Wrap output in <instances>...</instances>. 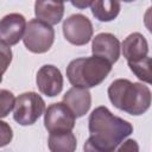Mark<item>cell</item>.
Instances as JSON below:
<instances>
[{"instance_id": "obj_13", "label": "cell", "mask_w": 152, "mask_h": 152, "mask_svg": "<svg viewBox=\"0 0 152 152\" xmlns=\"http://www.w3.org/2000/svg\"><path fill=\"white\" fill-rule=\"evenodd\" d=\"M64 14V2L62 0H36L34 15L37 19L49 24L57 25Z\"/></svg>"}, {"instance_id": "obj_11", "label": "cell", "mask_w": 152, "mask_h": 152, "mask_svg": "<svg viewBox=\"0 0 152 152\" xmlns=\"http://www.w3.org/2000/svg\"><path fill=\"white\" fill-rule=\"evenodd\" d=\"M62 102L72 112L75 118H81L90 109L91 94L87 88L72 87L63 95Z\"/></svg>"}, {"instance_id": "obj_5", "label": "cell", "mask_w": 152, "mask_h": 152, "mask_svg": "<svg viewBox=\"0 0 152 152\" xmlns=\"http://www.w3.org/2000/svg\"><path fill=\"white\" fill-rule=\"evenodd\" d=\"M13 119L21 126L33 125L45 110V102L40 95L34 91L20 94L14 102Z\"/></svg>"}, {"instance_id": "obj_18", "label": "cell", "mask_w": 152, "mask_h": 152, "mask_svg": "<svg viewBox=\"0 0 152 152\" xmlns=\"http://www.w3.org/2000/svg\"><path fill=\"white\" fill-rule=\"evenodd\" d=\"M12 62V50L10 45L0 42V72L4 74Z\"/></svg>"}, {"instance_id": "obj_21", "label": "cell", "mask_w": 152, "mask_h": 152, "mask_svg": "<svg viewBox=\"0 0 152 152\" xmlns=\"http://www.w3.org/2000/svg\"><path fill=\"white\" fill-rule=\"evenodd\" d=\"M71 2V5L78 10H86L91 6L94 0H68Z\"/></svg>"}, {"instance_id": "obj_19", "label": "cell", "mask_w": 152, "mask_h": 152, "mask_svg": "<svg viewBox=\"0 0 152 152\" xmlns=\"http://www.w3.org/2000/svg\"><path fill=\"white\" fill-rule=\"evenodd\" d=\"M13 139V131H12V127L0 120V147H4L6 145H8Z\"/></svg>"}, {"instance_id": "obj_16", "label": "cell", "mask_w": 152, "mask_h": 152, "mask_svg": "<svg viewBox=\"0 0 152 152\" xmlns=\"http://www.w3.org/2000/svg\"><path fill=\"white\" fill-rule=\"evenodd\" d=\"M131 71L142 82L151 83V58L147 56L137 62H127Z\"/></svg>"}, {"instance_id": "obj_1", "label": "cell", "mask_w": 152, "mask_h": 152, "mask_svg": "<svg viewBox=\"0 0 152 152\" xmlns=\"http://www.w3.org/2000/svg\"><path fill=\"white\" fill-rule=\"evenodd\" d=\"M90 137L83 148L90 152H113L133 133L131 122L115 116L107 107H96L88 119Z\"/></svg>"}, {"instance_id": "obj_7", "label": "cell", "mask_w": 152, "mask_h": 152, "mask_svg": "<svg viewBox=\"0 0 152 152\" xmlns=\"http://www.w3.org/2000/svg\"><path fill=\"white\" fill-rule=\"evenodd\" d=\"M75 115L63 102L52 103L45 109L44 126L49 133L72 131L75 127Z\"/></svg>"}, {"instance_id": "obj_6", "label": "cell", "mask_w": 152, "mask_h": 152, "mask_svg": "<svg viewBox=\"0 0 152 152\" xmlns=\"http://www.w3.org/2000/svg\"><path fill=\"white\" fill-rule=\"evenodd\" d=\"M64 38L72 45L82 46L90 42L94 28L91 21L83 14H72L63 23Z\"/></svg>"}, {"instance_id": "obj_4", "label": "cell", "mask_w": 152, "mask_h": 152, "mask_svg": "<svg viewBox=\"0 0 152 152\" xmlns=\"http://www.w3.org/2000/svg\"><path fill=\"white\" fill-rule=\"evenodd\" d=\"M23 42L28 51L33 53H45L55 42V30L51 25L37 18L32 19L26 23Z\"/></svg>"}, {"instance_id": "obj_10", "label": "cell", "mask_w": 152, "mask_h": 152, "mask_svg": "<svg viewBox=\"0 0 152 152\" xmlns=\"http://www.w3.org/2000/svg\"><path fill=\"white\" fill-rule=\"evenodd\" d=\"M91 52L94 56L101 57L110 64H114L120 57V42L112 33H99L93 38Z\"/></svg>"}, {"instance_id": "obj_2", "label": "cell", "mask_w": 152, "mask_h": 152, "mask_svg": "<svg viewBox=\"0 0 152 152\" xmlns=\"http://www.w3.org/2000/svg\"><path fill=\"white\" fill-rule=\"evenodd\" d=\"M107 93L112 104L129 115H142L151 106L150 88L139 82H131L127 78L113 81Z\"/></svg>"}, {"instance_id": "obj_23", "label": "cell", "mask_w": 152, "mask_h": 152, "mask_svg": "<svg viewBox=\"0 0 152 152\" xmlns=\"http://www.w3.org/2000/svg\"><path fill=\"white\" fill-rule=\"evenodd\" d=\"M1 82H2V74L0 72V83H1Z\"/></svg>"}, {"instance_id": "obj_20", "label": "cell", "mask_w": 152, "mask_h": 152, "mask_svg": "<svg viewBox=\"0 0 152 152\" xmlns=\"http://www.w3.org/2000/svg\"><path fill=\"white\" fill-rule=\"evenodd\" d=\"M116 150H118V151H138L139 147H138L135 140L128 139V140H126L121 146H118Z\"/></svg>"}, {"instance_id": "obj_15", "label": "cell", "mask_w": 152, "mask_h": 152, "mask_svg": "<svg viewBox=\"0 0 152 152\" xmlns=\"http://www.w3.org/2000/svg\"><path fill=\"white\" fill-rule=\"evenodd\" d=\"M49 150L52 152H72L76 150L77 140L72 131L50 133L48 139Z\"/></svg>"}, {"instance_id": "obj_9", "label": "cell", "mask_w": 152, "mask_h": 152, "mask_svg": "<svg viewBox=\"0 0 152 152\" xmlns=\"http://www.w3.org/2000/svg\"><path fill=\"white\" fill-rule=\"evenodd\" d=\"M26 19L20 13H10L0 19V42L6 45H15L23 39Z\"/></svg>"}, {"instance_id": "obj_8", "label": "cell", "mask_w": 152, "mask_h": 152, "mask_svg": "<svg viewBox=\"0 0 152 152\" xmlns=\"http://www.w3.org/2000/svg\"><path fill=\"white\" fill-rule=\"evenodd\" d=\"M36 83L42 94L49 97H55L61 94L63 89V76L57 66L45 64L37 71Z\"/></svg>"}, {"instance_id": "obj_14", "label": "cell", "mask_w": 152, "mask_h": 152, "mask_svg": "<svg viewBox=\"0 0 152 152\" xmlns=\"http://www.w3.org/2000/svg\"><path fill=\"white\" fill-rule=\"evenodd\" d=\"M90 7L95 19L102 23L114 20L121 10L119 0H94Z\"/></svg>"}, {"instance_id": "obj_24", "label": "cell", "mask_w": 152, "mask_h": 152, "mask_svg": "<svg viewBox=\"0 0 152 152\" xmlns=\"http://www.w3.org/2000/svg\"><path fill=\"white\" fill-rule=\"evenodd\" d=\"M62 1H63V2H65V1H68V0H62Z\"/></svg>"}, {"instance_id": "obj_22", "label": "cell", "mask_w": 152, "mask_h": 152, "mask_svg": "<svg viewBox=\"0 0 152 152\" xmlns=\"http://www.w3.org/2000/svg\"><path fill=\"white\" fill-rule=\"evenodd\" d=\"M121 1H124V2H133L135 0H121Z\"/></svg>"}, {"instance_id": "obj_12", "label": "cell", "mask_w": 152, "mask_h": 152, "mask_svg": "<svg viewBox=\"0 0 152 152\" xmlns=\"http://www.w3.org/2000/svg\"><path fill=\"white\" fill-rule=\"evenodd\" d=\"M120 49L127 62H137L148 56V43L139 32L128 34L124 39Z\"/></svg>"}, {"instance_id": "obj_3", "label": "cell", "mask_w": 152, "mask_h": 152, "mask_svg": "<svg viewBox=\"0 0 152 152\" xmlns=\"http://www.w3.org/2000/svg\"><path fill=\"white\" fill-rule=\"evenodd\" d=\"M112 65L106 59L90 56L72 59L66 66V77L74 87L81 88H94L101 84L109 72L112 71Z\"/></svg>"}, {"instance_id": "obj_17", "label": "cell", "mask_w": 152, "mask_h": 152, "mask_svg": "<svg viewBox=\"0 0 152 152\" xmlns=\"http://www.w3.org/2000/svg\"><path fill=\"white\" fill-rule=\"evenodd\" d=\"M15 97L12 91L7 89H0V119L6 118L13 109Z\"/></svg>"}]
</instances>
